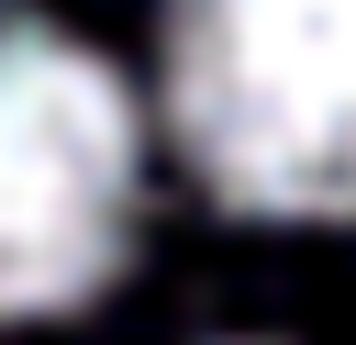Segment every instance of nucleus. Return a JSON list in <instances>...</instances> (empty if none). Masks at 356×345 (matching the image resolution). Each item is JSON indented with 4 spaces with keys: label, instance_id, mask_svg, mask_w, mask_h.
<instances>
[{
    "label": "nucleus",
    "instance_id": "obj_1",
    "mask_svg": "<svg viewBox=\"0 0 356 345\" xmlns=\"http://www.w3.org/2000/svg\"><path fill=\"white\" fill-rule=\"evenodd\" d=\"M167 122L256 223L356 211V0H167Z\"/></svg>",
    "mask_w": 356,
    "mask_h": 345
},
{
    "label": "nucleus",
    "instance_id": "obj_2",
    "mask_svg": "<svg viewBox=\"0 0 356 345\" xmlns=\"http://www.w3.org/2000/svg\"><path fill=\"white\" fill-rule=\"evenodd\" d=\"M134 189L145 134L122 78L78 33L0 11V323L100 300L134 245Z\"/></svg>",
    "mask_w": 356,
    "mask_h": 345
}]
</instances>
